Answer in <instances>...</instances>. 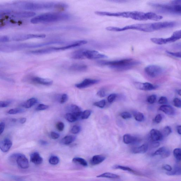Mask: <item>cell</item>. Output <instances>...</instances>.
Listing matches in <instances>:
<instances>
[{
    "label": "cell",
    "mask_w": 181,
    "mask_h": 181,
    "mask_svg": "<svg viewBox=\"0 0 181 181\" xmlns=\"http://www.w3.org/2000/svg\"><path fill=\"white\" fill-rule=\"evenodd\" d=\"M95 14L97 15L107 17H122L130 18L138 21H145L148 20L158 21L161 20L162 16L153 12L145 13L138 11L111 12L102 11H96Z\"/></svg>",
    "instance_id": "obj_1"
},
{
    "label": "cell",
    "mask_w": 181,
    "mask_h": 181,
    "mask_svg": "<svg viewBox=\"0 0 181 181\" xmlns=\"http://www.w3.org/2000/svg\"><path fill=\"white\" fill-rule=\"evenodd\" d=\"M171 23L169 21L156 22L154 23L135 24L126 25L124 27H108L106 30L111 32H122L126 30H134L150 32L163 29L170 28Z\"/></svg>",
    "instance_id": "obj_2"
},
{
    "label": "cell",
    "mask_w": 181,
    "mask_h": 181,
    "mask_svg": "<svg viewBox=\"0 0 181 181\" xmlns=\"http://www.w3.org/2000/svg\"><path fill=\"white\" fill-rule=\"evenodd\" d=\"M99 65L109 67L112 69L122 71L127 70L140 65V61L135 59L127 58L112 61H101L98 62Z\"/></svg>",
    "instance_id": "obj_3"
},
{
    "label": "cell",
    "mask_w": 181,
    "mask_h": 181,
    "mask_svg": "<svg viewBox=\"0 0 181 181\" xmlns=\"http://www.w3.org/2000/svg\"><path fill=\"white\" fill-rule=\"evenodd\" d=\"M72 16L67 13L62 12H48L33 17L30 20L33 24L52 23L70 20Z\"/></svg>",
    "instance_id": "obj_4"
},
{
    "label": "cell",
    "mask_w": 181,
    "mask_h": 181,
    "mask_svg": "<svg viewBox=\"0 0 181 181\" xmlns=\"http://www.w3.org/2000/svg\"><path fill=\"white\" fill-rule=\"evenodd\" d=\"M25 9L29 10H41L55 8H66L68 7L66 4L53 2L25 3L23 6Z\"/></svg>",
    "instance_id": "obj_5"
},
{
    "label": "cell",
    "mask_w": 181,
    "mask_h": 181,
    "mask_svg": "<svg viewBox=\"0 0 181 181\" xmlns=\"http://www.w3.org/2000/svg\"><path fill=\"white\" fill-rule=\"evenodd\" d=\"M181 1H172L171 4H160V3H149V5L161 12L166 13L181 15Z\"/></svg>",
    "instance_id": "obj_6"
},
{
    "label": "cell",
    "mask_w": 181,
    "mask_h": 181,
    "mask_svg": "<svg viewBox=\"0 0 181 181\" xmlns=\"http://www.w3.org/2000/svg\"><path fill=\"white\" fill-rule=\"evenodd\" d=\"M181 30H178L174 32L172 36L170 37L163 38H152L150 40L152 42L155 44L162 45L168 43L175 42L181 39Z\"/></svg>",
    "instance_id": "obj_7"
},
{
    "label": "cell",
    "mask_w": 181,
    "mask_h": 181,
    "mask_svg": "<svg viewBox=\"0 0 181 181\" xmlns=\"http://www.w3.org/2000/svg\"><path fill=\"white\" fill-rule=\"evenodd\" d=\"M145 72L150 77L156 78L163 73V69L162 67L157 65H150L145 67Z\"/></svg>",
    "instance_id": "obj_8"
},
{
    "label": "cell",
    "mask_w": 181,
    "mask_h": 181,
    "mask_svg": "<svg viewBox=\"0 0 181 181\" xmlns=\"http://www.w3.org/2000/svg\"><path fill=\"white\" fill-rule=\"evenodd\" d=\"M83 59L87 58L90 60H96L107 58L108 57L105 54L100 53L96 50L83 49Z\"/></svg>",
    "instance_id": "obj_9"
},
{
    "label": "cell",
    "mask_w": 181,
    "mask_h": 181,
    "mask_svg": "<svg viewBox=\"0 0 181 181\" xmlns=\"http://www.w3.org/2000/svg\"><path fill=\"white\" fill-rule=\"evenodd\" d=\"M45 34H21L15 35L12 37V41H26V40L36 38L43 39L46 37Z\"/></svg>",
    "instance_id": "obj_10"
},
{
    "label": "cell",
    "mask_w": 181,
    "mask_h": 181,
    "mask_svg": "<svg viewBox=\"0 0 181 181\" xmlns=\"http://www.w3.org/2000/svg\"><path fill=\"white\" fill-rule=\"evenodd\" d=\"M36 15V13L30 11H20L11 12L10 17L19 19L28 18L34 17Z\"/></svg>",
    "instance_id": "obj_11"
},
{
    "label": "cell",
    "mask_w": 181,
    "mask_h": 181,
    "mask_svg": "<svg viewBox=\"0 0 181 181\" xmlns=\"http://www.w3.org/2000/svg\"><path fill=\"white\" fill-rule=\"evenodd\" d=\"M134 85L137 89L144 91H151L157 89L158 86L149 83L136 82Z\"/></svg>",
    "instance_id": "obj_12"
},
{
    "label": "cell",
    "mask_w": 181,
    "mask_h": 181,
    "mask_svg": "<svg viewBox=\"0 0 181 181\" xmlns=\"http://www.w3.org/2000/svg\"><path fill=\"white\" fill-rule=\"evenodd\" d=\"M17 163L19 167L22 169H27L28 168L29 166L28 159L25 155L21 153H18Z\"/></svg>",
    "instance_id": "obj_13"
},
{
    "label": "cell",
    "mask_w": 181,
    "mask_h": 181,
    "mask_svg": "<svg viewBox=\"0 0 181 181\" xmlns=\"http://www.w3.org/2000/svg\"><path fill=\"white\" fill-rule=\"evenodd\" d=\"M98 80L91 79V78H86L81 83L75 85L76 87L78 89H84L92 85L96 84L99 83Z\"/></svg>",
    "instance_id": "obj_14"
},
{
    "label": "cell",
    "mask_w": 181,
    "mask_h": 181,
    "mask_svg": "<svg viewBox=\"0 0 181 181\" xmlns=\"http://www.w3.org/2000/svg\"><path fill=\"white\" fill-rule=\"evenodd\" d=\"M170 151L169 149L166 147H161L155 151L152 155L153 156H160L162 158H165L170 155Z\"/></svg>",
    "instance_id": "obj_15"
},
{
    "label": "cell",
    "mask_w": 181,
    "mask_h": 181,
    "mask_svg": "<svg viewBox=\"0 0 181 181\" xmlns=\"http://www.w3.org/2000/svg\"><path fill=\"white\" fill-rule=\"evenodd\" d=\"M12 143L10 140L6 138L0 141V149L3 152L6 153L9 151L12 146Z\"/></svg>",
    "instance_id": "obj_16"
},
{
    "label": "cell",
    "mask_w": 181,
    "mask_h": 181,
    "mask_svg": "<svg viewBox=\"0 0 181 181\" xmlns=\"http://www.w3.org/2000/svg\"><path fill=\"white\" fill-rule=\"evenodd\" d=\"M150 137L153 142H158L162 140L163 135L159 131L152 129L150 132Z\"/></svg>",
    "instance_id": "obj_17"
},
{
    "label": "cell",
    "mask_w": 181,
    "mask_h": 181,
    "mask_svg": "<svg viewBox=\"0 0 181 181\" xmlns=\"http://www.w3.org/2000/svg\"><path fill=\"white\" fill-rule=\"evenodd\" d=\"M30 160L31 162L35 164L39 165L43 162V158L38 152H34L30 156Z\"/></svg>",
    "instance_id": "obj_18"
},
{
    "label": "cell",
    "mask_w": 181,
    "mask_h": 181,
    "mask_svg": "<svg viewBox=\"0 0 181 181\" xmlns=\"http://www.w3.org/2000/svg\"><path fill=\"white\" fill-rule=\"evenodd\" d=\"M32 81L37 84L50 86L52 84L53 81L50 79L36 77L32 78Z\"/></svg>",
    "instance_id": "obj_19"
},
{
    "label": "cell",
    "mask_w": 181,
    "mask_h": 181,
    "mask_svg": "<svg viewBox=\"0 0 181 181\" xmlns=\"http://www.w3.org/2000/svg\"><path fill=\"white\" fill-rule=\"evenodd\" d=\"M69 111L70 112V113L74 115L78 119L81 118V116L82 112L79 107L76 105H71L68 108Z\"/></svg>",
    "instance_id": "obj_20"
},
{
    "label": "cell",
    "mask_w": 181,
    "mask_h": 181,
    "mask_svg": "<svg viewBox=\"0 0 181 181\" xmlns=\"http://www.w3.org/2000/svg\"><path fill=\"white\" fill-rule=\"evenodd\" d=\"M87 65L82 64H75L70 67V70L75 72H84L87 70Z\"/></svg>",
    "instance_id": "obj_21"
},
{
    "label": "cell",
    "mask_w": 181,
    "mask_h": 181,
    "mask_svg": "<svg viewBox=\"0 0 181 181\" xmlns=\"http://www.w3.org/2000/svg\"><path fill=\"white\" fill-rule=\"evenodd\" d=\"M159 110L168 115H174L175 114V109L171 106L163 105L160 107Z\"/></svg>",
    "instance_id": "obj_22"
},
{
    "label": "cell",
    "mask_w": 181,
    "mask_h": 181,
    "mask_svg": "<svg viewBox=\"0 0 181 181\" xmlns=\"http://www.w3.org/2000/svg\"><path fill=\"white\" fill-rule=\"evenodd\" d=\"M148 146L147 144H143L140 146L133 148L132 150V152L134 154L144 153L148 151Z\"/></svg>",
    "instance_id": "obj_23"
},
{
    "label": "cell",
    "mask_w": 181,
    "mask_h": 181,
    "mask_svg": "<svg viewBox=\"0 0 181 181\" xmlns=\"http://www.w3.org/2000/svg\"><path fill=\"white\" fill-rule=\"evenodd\" d=\"M106 159V157L103 155H96L92 157L91 160V163L93 165H96L103 162Z\"/></svg>",
    "instance_id": "obj_24"
},
{
    "label": "cell",
    "mask_w": 181,
    "mask_h": 181,
    "mask_svg": "<svg viewBox=\"0 0 181 181\" xmlns=\"http://www.w3.org/2000/svg\"><path fill=\"white\" fill-rule=\"evenodd\" d=\"M137 140V138L129 134H125L123 136V141L125 144L127 145L135 143Z\"/></svg>",
    "instance_id": "obj_25"
},
{
    "label": "cell",
    "mask_w": 181,
    "mask_h": 181,
    "mask_svg": "<svg viewBox=\"0 0 181 181\" xmlns=\"http://www.w3.org/2000/svg\"><path fill=\"white\" fill-rule=\"evenodd\" d=\"M97 177V178H102L116 179L119 178L120 176L117 174H114L113 173L106 172L98 175Z\"/></svg>",
    "instance_id": "obj_26"
},
{
    "label": "cell",
    "mask_w": 181,
    "mask_h": 181,
    "mask_svg": "<svg viewBox=\"0 0 181 181\" xmlns=\"http://www.w3.org/2000/svg\"><path fill=\"white\" fill-rule=\"evenodd\" d=\"M166 174L169 175H179L181 174V169L180 167L178 165L176 164L174 166L173 169L170 172H166Z\"/></svg>",
    "instance_id": "obj_27"
},
{
    "label": "cell",
    "mask_w": 181,
    "mask_h": 181,
    "mask_svg": "<svg viewBox=\"0 0 181 181\" xmlns=\"http://www.w3.org/2000/svg\"><path fill=\"white\" fill-rule=\"evenodd\" d=\"M76 137L74 136H68L64 137L61 140V143L63 145H70L74 141Z\"/></svg>",
    "instance_id": "obj_28"
},
{
    "label": "cell",
    "mask_w": 181,
    "mask_h": 181,
    "mask_svg": "<svg viewBox=\"0 0 181 181\" xmlns=\"http://www.w3.org/2000/svg\"><path fill=\"white\" fill-rule=\"evenodd\" d=\"M37 100L34 98H30L26 101L22 105V107H24L25 108H31L37 102Z\"/></svg>",
    "instance_id": "obj_29"
},
{
    "label": "cell",
    "mask_w": 181,
    "mask_h": 181,
    "mask_svg": "<svg viewBox=\"0 0 181 181\" xmlns=\"http://www.w3.org/2000/svg\"><path fill=\"white\" fill-rule=\"evenodd\" d=\"M113 168L114 169H119L122 170L124 171H128V172L132 173H135L136 174L137 173L135 171L131 169V168L129 167L117 164L114 166L113 167Z\"/></svg>",
    "instance_id": "obj_30"
},
{
    "label": "cell",
    "mask_w": 181,
    "mask_h": 181,
    "mask_svg": "<svg viewBox=\"0 0 181 181\" xmlns=\"http://www.w3.org/2000/svg\"><path fill=\"white\" fill-rule=\"evenodd\" d=\"M72 161L73 162L79 164L83 166L87 167L88 165L87 162L83 158L76 157V158H73Z\"/></svg>",
    "instance_id": "obj_31"
},
{
    "label": "cell",
    "mask_w": 181,
    "mask_h": 181,
    "mask_svg": "<svg viewBox=\"0 0 181 181\" xmlns=\"http://www.w3.org/2000/svg\"><path fill=\"white\" fill-rule=\"evenodd\" d=\"M134 118L136 121L138 122H142L145 119V116L143 114L139 111H134L133 113Z\"/></svg>",
    "instance_id": "obj_32"
},
{
    "label": "cell",
    "mask_w": 181,
    "mask_h": 181,
    "mask_svg": "<svg viewBox=\"0 0 181 181\" xmlns=\"http://www.w3.org/2000/svg\"><path fill=\"white\" fill-rule=\"evenodd\" d=\"M65 117L67 121L71 123L74 122L78 120L77 118L74 115L70 113L66 114Z\"/></svg>",
    "instance_id": "obj_33"
},
{
    "label": "cell",
    "mask_w": 181,
    "mask_h": 181,
    "mask_svg": "<svg viewBox=\"0 0 181 181\" xmlns=\"http://www.w3.org/2000/svg\"><path fill=\"white\" fill-rule=\"evenodd\" d=\"M173 155L176 159L180 161L181 159V149L180 148H176L173 150Z\"/></svg>",
    "instance_id": "obj_34"
},
{
    "label": "cell",
    "mask_w": 181,
    "mask_h": 181,
    "mask_svg": "<svg viewBox=\"0 0 181 181\" xmlns=\"http://www.w3.org/2000/svg\"><path fill=\"white\" fill-rule=\"evenodd\" d=\"M25 110L24 109L17 108L15 109H12L9 110L8 111V113L10 114H17L21 113H23L25 111Z\"/></svg>",
    "instance_id": "obj_35"
},
{
    "label": "cell",
    "mask_w": 181,
    "mask_h": 181,
    "mask_svg": "<svg viewBox=\"0 0 181 181\" xmlns=\"http://www.w3.org/2000/svg\"><path fill=\"white\" fill-rule=\"evenodd\" d=\"M60 160L58 157L56 156H51L49 158V162L50 164L52 165H56L59 162Z\"/></svg>",
    "instance_id": "obj_36"
},
{
    "label": "cell",
    "mask_w": 181,
    "mask_h": 181,
    "mask_svg": "<svg viewBox=\"0 0 181 181\" xmlns=\"http://www.w3.org/2000/svg\"><path fill=\"white\" fill-rule=\"evenodd\" d=\"M91 111L90 110H87L82 112L81 114V118L82 119H86L89 118L91 114Z\"/></svg>",
    "instance_id": "obj_37"
},
{
    "label": "cell",
    "mask_w": 181,
    "mask_h": 181,
    "mask_svg": "<svg viewBox=\"0 0 181 181\" xmlns=\"http://www.w3.org/2000/svg\"><path fill=\"white\" fill-rule=\"evenodd\" d=\"M106 105V101L105 100H102L100 101L95 102L94 105L95 106L99 107L100 108H103Z\"/></svg>",
    "instance_id": "obj_38"
},
{
    "label": "cell",
    "mask_w": 181,
    "mask_h": 181,
    "mask_svg": "<svg viewBox=\"0 0 181 181\" xmlns=\"http://www.w3.org/2000/svg\"><path fill=\"white\" fill-rule=\"evenodd\" d=\"M157 96L155 94H153L149 96L147 99V101L150 104H153L155 103L156 100Z\"/></svg>",
    "instance_id": "obj_39"
},
{
    "label": "cell",
    "mask_w": 181,
    "mask_h": 181,
    "mask_svg": "<svg viewBox=\"0 0 181 181\" xmlns=\"http://www.w3.org/2000/svg\"><path fill=\"white\" fill-rule=\"evenodd\" d=\"M163 132L164 135L166 136H168L171 134L172 132V129L169 126H166L163 129Z\"/></svg>",
    "instance_id": "obj_40"
},
{
    "label": "cell",
    "mask_w": 181,
    "mask_h": 181,
    "mask_svg": "<svg viewBox=\"0 0 181 181\" xmlns=\"http://www.w3.org/2000/svg\"><path fill=\"white\" fill-rule=\"evenodd\" d=\"M166 52L167 54L169 55L172 56L177 58H181V52H175L167 51H166Z\"/></svg>",
    "instance_id": "obj_41"
},
{
    "label": "cell",
    "mask_w": 181,
    "mask_h": 181,
    "mask_svg": "<svg viewBox=\"0 0 181 181\" xmlns=\"http://www.w3.org/2000/svg\"><path fill=\"white\" fill-rule=\"evenodd\" d=\"M81 130V128L79 126H74L71 130V132L74 134H78Z\"/></svg>",
    "instance_id": "obj_42"
},
{
    "label": "cell",
    "mask_w": 181,
    "mask_h": 181,
    "mask_svg": "<svg viewBox=\"0 0 181 181\" xmlns=\"http://www.w3.org/2000/svg\"><path fill=\"white\" fill-rule=\"evenodd\" d=\"M121 117L124 119H129L132 118V115L128 112H124L121 114Z\"/></svg>",
    "instance_id": "obj_43"
},
{
    "label": "cell",
    "mask_w": 181,
    "mask_h": 181,
    "mask_svg": "<svg viewBox=\"0 0 181 181\" xmlns=\"http://www.w3.org/2000/svg\"><path fill=\"white\" fill-rule=\"evenodd\" d=\"M117 95L116 94H110L108 96L107 100H108L109 103H111L114 101Z\"/></svg>",
    "instance_id": "obj_44"
},
{
    "label": "cell",
    "mask_w": 181,
    "mask_h": 181,
    "mask_svg": "<svg viewBox=\"0 0 181 181\" xmlns=\"http://www.w3.org/2000/svg\"><path fill=\"white\" fill-rule=\"evenodd\" d=\"M174 105L177 108H180L181 107V100L180 99L175 98L173 100Z\"/></svg>",
    "instance_id": "obj_45"
},
{
    "label": "cell",
    "mask_w": 181,
    "mask_h": 181,
    "mask_svg": "<svg viewBox=\"0 0 181 181\" xmlns=\"http://www.w3.org/2000/svg\"><path fill=\"white\" fill-rule=\"evenodd\" d=\"M48 108L49 106L48 105H44V104H40L36 107V110L37 111H40V110H46Z\"/></svg>",
    "instance_id": "obj_46"
},
{
    "label": "cell",
    "mask_w": 181,
    "mask_h": 181,
    "mask_svg": "<svg viewBox=\"0 0 181 181\" xmlns=\"http://www.w3.org/2000/svg\"><path fill=\"white\" fill-rule=\"evenodd\" d=\"M64 127H65V125H64L63 123L61 122H60L57 123L56 128L58 130L61 132V131L63 130Z\"/></svg>",
    "instance_id": "obj_47"
},
{
    "label": "cell",
    "mask_w": 181,
    "mask_h": 181,
    "mask_svg": "<svg viewBox=\"0 0 181 181\" xmlns=\"http://www.w3.org/2000/svg\"><path fill=\"white\" fill-rule=\"evenodd\" d=\"M18 153H14L10 156L9 158L10 161L12 163H17V160Z\"/></svg>",
    "instance_id": "obj_48"
},
{
    "label": "cell",
    "mask_w": 181,
    "mask_h": 181,
    "mask_svg": "<svg viewBox=\"0 0 181 181\" xmlns=\"http://www.w3.org/2000/svg\"><path fill=\"white\" fill-rule=\"evenodd\" d=\"M10 102L7 101H0V108H5L8 107Z\"/></svg>",
    "instance_id": "obj_49"
},
{
    "label": "cell",
    "mask_w": 181,
    "mask_h": 181,
    "mask_svg": "<svg viewBox=\"0 0 181 181\" xmlns=\"http://www.w3.org/2000/svg\"><path fill=\"white\" fill-rule=\"evenodd\" d=\"M68 96L66 94H64L62 96L60 100V103L61 104H63L65 103L68 100Z\"/></svg>",
    "instance_id": "obj_50"
},
{
    "label": "cell",
    "mask_w": 181,
    "mask_h": 181,
    "mask_svg": "<svg viewBox=\"0 0 181 181\" xmlns=\"http://www.w3.org/2000/svg\"><path fill=\"white\" fill-rule=\"evenodd\" d=\"M168 100L165 97H161L158 101V103L160 104H164L167 103Z\"/></svg>",
    "instance_id": "obj_51"
},
{
    "label": "cell",
    "mask_w": 181,
    "mask_h": 181,
    "mask_svg": "<svg viewBox=\"0 0 181 181\" xmlns=\"http://www.w3.org/2000/svg\"><path fill=\"white\" fill-rule=\"evenodd\" d=\"M97 95L101 98L104 97L106 95L105 91L104 89H100V91L98 92L97 93Z\"/></svg>",
    "instance_id": "obj_52"
},
{
    "label": "cell",
    "mask_w": 181,
    "mask_h": 181,
    "mask_svg": "<svg viewBox=\"0 0 181 181\" xmlns=\"http://www.w3.org/2000/svg\"><path fill=\"white\" fill-rule=\"evenodd\" d=\"M162 117L161 114L157 115L155 118V123L157 124H159L162 120Z\"/></svg>",
    "instance_id": "obj_53"
},
{
    "label": "cell",
    "mask_w": 181,
    "mask_h": 181,
    "mask_svg": "<svg viewBox=\"0 0 181 181\" xmlns=\"http://www.w3.org/2000/svg\"><path fill=\"white\" fill-rule=\"evenodd\" d=\"M51 137L53 139H56L60 137V136L57 133L52 132L51 133Z\"/></svg>",
    "instance_id": "obj_54"
},
{
    "label": "cell",
    "mask_w": 181,
    "mask_h": 181,
    "mask_svg": "<svg viewBox=\"0 0 181 181\" xmlns=\"http://www.w3.org/2000/svg\"><path fill=\"white\" fill-rule=\"evenodd\" d=\"M163 168L167 172H170L172 170V167L169 164H165L163 166Z\"/></svg>",
    "instance_id": "obj_55"
},
{
    "label": "cell",
    "mask_w": 181,
    "mask_h": 181,
    "mask_svg": "<svg viewBox=\"0 0 181 181\" xmlns=\"http://www.w3.org/2000/svg\"><path fill=\"white\" fill-rule=\"evenodd\" d=\"M9 38L7 36H0V43L7 42L9 41Z\"/></svg>",
    "instance_id": "obj_56"
},
{
    "label": "cell",
    "mask_w": 181,
    "mask_h": 181,
    "mask_svg": "<svg viewBox=\"0 0 181 181\" xmlns=\"http://www.w3.org/2000/svg\"><path fill=\"white\" fill-rule=\"evenodd\" d=\"M5 127V123L3 122L0 123V135L4 131Z\"/></svg>",
    "instance_id": "obj_57"
},
{
    "label": "cell",
    "mask_w": 181,
    "mask_h": 181,
    "mask_svg": "<svg viewBox=\"0 0 181 181\" xmlns=\"http://www.w3.org/2000/svg\"><path fill=\"white\" fill-rule=\"evenodd\" d=\"M152 147L153 148H158L160 145V143L158 142H153L152 144Z\"/></svg>",
    "instance_id": "obj_58"
},
{
    "label": "cell",
    "mask_w": 181,
    "mask_h": 181,
    "mask_svg": "<svg viewBox=\"0 0 181 181\" xmlns=\"http://www.w3.org/2000/svg\"><path fill=\"white\" fill-rule=\"evenodd\" d=\"M39 142V143L41 144V145H47V144H48L47 142L43 140H40Z\"/></svg>",
    "instance_id": "obj_59"
},
{
    "label": "cell",
    "mask_w": 181,
    "mask_h": 181,
    "mask_svg": "<svg viewBox=\"0 0 181 181\" xmlns=\"http://www.w3.org/2000/svg\"><path fill=\"white\" fill-rule=\"evenodd\" d=\"M177 130L178 133L179 134L181 135V126L180 125L178 126L177 127Z\"/></svg>",
    "instance_id": "obj_60"
},
{
    "label": "cell",
    "mask_w": 181,
    "mask_h": 181,
    "mask_svg": "<svg viewBox=\"0 0 181 181\" xmlns=\"http://www.w3.org/2000/svg\"><path fill=\"white\" fill-rule=\"evenodd\" d=\"M26 121V118H22L20 120V123L22 124L25 123Z\"/></svg>",
    "instance_id": "obj_61"
},
{
    "label": "cell",
    "mask_w": 181,
    "mask_h": 181,
    "mask_svg": "<svg viewBox=\"0 0 181 181\" xmlns=\"http://www.w3.org/2000/svg\"><path fill=\"white\" fill-rule=\"evenodd\" d=\"M177 92L178 94L179 95L181 96V89H179V90H178L177 91Z\"/></svg>",
    "instance_id": "obj_62"
}]
</instances>
